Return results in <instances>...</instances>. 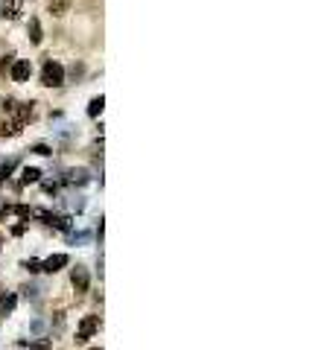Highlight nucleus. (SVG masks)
<instances>
[{
    "instance_id": "f257e3e1",
    "label": "nucleus",
    "mask_w": 333,
    "mask_h": 350,
    "mask_svg": "<svg viewBox=\"0 0 333 350\" xmlns=\"http://www.w3.org/2000/svg\"><path fill=\"white\" fill-rule=\"evenodd\" d=\"M41 85H47V88H62V85H65V67L59 65V62H47L44 70H41Z\"/></svg>"
},
{
    "instance_id": "f03ea898",
    "label": "nucleus",
    "mask_w": 333,
    "mask_h": 350,
    "mask_svg": "<svg viewBox=\"0 0 333 350\" xmlns=\"http://www.w3.org/2000/svg\"><path fill=\"white\" fill-rule=\"evenodd\" d=\"M100 330V318L97 315H88V318H82V324H79V333H76V344H85L91 335Z\"/></svg>"
},
{
    "instance_id": "7ed1b4c3",
    "label": "nucleus",
    "mask_w": 333,
    "mask_h": 350,
    "mask_svg": "<svg viewBox=\"0 0 333 350\" xmlns=\"http://www.w3.org/2000/svg\"><path fill=\"white\" fill-rule=\"evenodd\" d=\"M70 283H73V289L82 295V292H88V286H91V277H88V268L85 266H76L73 271H70Z\"/></svg>"
},
{
    "instance_id": "20e7f679",
    "label": "nucleus",
    "mask_w": 333,
    "mask_h": 350,
    "mask_svg": "<svg viewBox=\"0 0 333 350\" xmlns=\"http://www.w3.org/2000/svg\"><path fill=\"white\" fill-rule=\"evenodd\" d=\"M30 73H33V65H30L27 59H18L15 65H12V82L24 85L27 79H30Z\"/></svg>"
},
{
    "instance_id": "39448f33",
    "label": "nucleus",
    "mask_w": 333,
    "mask_h": 350,
    "mask_svg": "<svg viewBox=\"0 0 333 350\" xmlns=\"http://www.w3.org/2000/svg\"><path fill=\"white\" fill-rule=\"evenodd\" d=\"M67 266V254H53V257H47L44 263H41V271H47V274H56L59 268Z\"/></svg>"
},
{
    "instance_id": "423d86ee",
    "label": "nucleus",
    "mask_w": 333,
    "mask_h": 350,
    "mask_svg": "<svg viewBox=\"0 0 333 350\" xmlns=\"http://www.w3.org/2000/svg\"><path fill=\"white\" fill-rule=\"evenodd\" d=\"M65 181L67 184H76V187H85V184L91 181V175H88V169H67Z\"/></svg>"
},
{
    "instance_id": "0eeeda50",
    "label": "nucleus",
    "mask_w": 333,
    "mask_h": 350,
    "mask_svg": "<svg viewBox=\"0 0 333 350\" xmlns=\"http://www.w3.org/2000/svg\"><path fill=\"white\" fill-rule=\"evenodd\" d=\"M15 303H18V295H12V292H3V295H0V318L12 315Z\"/></svg>"
},
{
    "instance_id": "6e6552de",
    "label": "nucleus",
    "mask_w": 333,
    "mask_h": 350,
    "mask_svg": "<svg viewBox=\"0 0 333 350\" xmlns=\"http://www.w3.org/2000/svg\"><path fill=\"white\" fill-rule=\"evenodd\" d=\"M41 24H38V18H30V41L33 44H41Z\"/></svg>"
},
{
    "instance_id": "1a4fd4ad",
    "label": "nucleus",
    "mask_w": 333,
    "mask_h": 350,
    "mask_svg": "<svg viewBox=\"0 0 333 350\" xmlns=\"http://www.w3.org/2000/svg\"><path fill=\"white\" fill-rule=\"evenodd\" d=\"M38 178H41V172H38L35 167H24V169H21V181H24V184H35Z\"/></svg>"
},
{
    "instance_id": "9d476101",
    "label": "nucleus",
    "mask_w": 333,
    "mask_h": 350,
    "mask_svg": "<svg viewBox=\"0 0 333 350\" xmlns=\"http://www.w3.org/2000/svg\"><path fill=\"white\" fill-rule=\"evenodd\" d=\"M102 108H105V97H94V100H91V105H88V114L91 117H100L102 114Z\"/></svg>"
},
{
    "instance_id": "9b49d317",
    "label": "nucleus",
    "mask_w": 333,
    "mask_h": 350,
    "mask_svg": "<svg viewBox=\"0 0 333 350\" xmlns=\"http://www.w3.org/2000/svg\"><path fill=\"white\" fill-rule=\"evenodd\" d=\"M30 333L33 335L47 333V321H44V318H33V321H30Z\"/></svg>"
},
{
    "instance_id": "f8f14e48",
    "label": "nucleus",
    "mask_w": 333,
    "mask_h": 350,
    "mask_svg": "<svg viewBox=\"0 0 333 350\" xmlns=\"http://www.w3.org/2000/svg\"><path fill=\"white\" fill-rule=\"evenodd\" d=\"M24 298H27V300H38V298H41V286H38V283L24 286Z\"/></svg>"
},
{
    "instance_id": "ddd939ff",
    "label": "nucleus",
    "mask_w": 333,
    "mask_h": 350,
    "mask_svg": "<svg viewBox=\"0 0 333 350\" xmlns=\"http://www.w3.org/2000/svg\"><path fill=\"white\" fill-rule=\"evenodd\" d=\"M85 204H88V201H85V196H73V199L67 201V207H70L73 213H82V210H85Z\"/></svg>"
},
{
    "instance_id": "4468645a",
    "label": "nucleus",
    "mask_w": 333,
    "mask_h": 350,
    "mask_svg": "<svg viewBox=\"0 0 333 350\" xmlns=\"http://www.w3.org/2000/svg\"><path fill=\"white\" fill-rule=\"evenodd\" d=\"M50 12L53 15H65L67 12V0H50Z\"/></svg>"
},
{
    "instance_id": "2eb2a0df",
    "label": "nucleus",
    "mask_w": 333,
    "mask_h": 350,
    "mask_svg": "<svg viewBox=\"0 0 333 350\" xmlns=\"http://www.w3.org/2000/svg\"><path fill=\"white\" fill-rule=\"evenodd\" d=\"M30 152H35V155H53V149L47 146V143H35V146H33Z\"/></svg>"
},
{
    "instance_id": "dca6fc26",
    "label": "nucleus",
    "mask_w": 333,
    "mask_h": 350,
    "mask_svg": "<svg viewBox=\"0 0 333 350\" xmlns=\"http://www.w3.org/2000/svg\"><path fill=\"white\" fill-rule=\"evenodd\" d=\"M12 169H15V161H9L6 167H0V184H3L6 178H9V172H12Z\"/></svg>"
},
{
    "instance_id": "f3484780",
    "label": "nucleus",
    "mask_w": 333,
    "mask_h": 350,
    "mask_svg": "<svg viewBox=\"0 0 333 350\" xmlns=\"http://www.w3.org/2000/svg\"><path fill=\"white\" fill-rule=\"evenodd\" d=\"M70 239H73V245H76V242H88V239H91V233H88V231H79V233H73Z\"/></svg>"
},
{
    "instance_id": "a211bd4d",
    "label": "nucleus",
    "mask_w": 333,
    "mask_h": 350,
    "mask_svg": "<svg viewBox=\"0 0 333 350\" xmlns=\"http://www.w3.org/2000/svg\"><path fill=\"white\" fill-rule=\"evenodd\" d=\"M30 350H50V338H44V341H33Z\"/></svg>"
},
{
    "instance_id": "6ab92c4d",
    "label": "nucleus",
    "mask_w": 333,
    "mask_h": 350,
    "mask_svg": "<svg viewBox=\"0 0 333 350\" xmlns=\"http://www.w3.org/2000/svg\"><path fill=\"white\" fill-rule=\"evenodd\" d=\"M24 268H27V271H41V263H38V260H27V263H24Z\"/></svg>"
},
{
    "instance_id": "aec40b11",
    "label": "nucleus",
    "mask_w": 333,
    "mask_h": 350,
    "mask_svg": "<svg viewBox=\"0 0 333 350\" xmlns=\"http://www.w3.org/2000/svg\"><path fill=\"white\" fill-rule=\"evenodd\" d=\"M94 350H100V347H94Z\"/></svg>"
}]
</instances>
